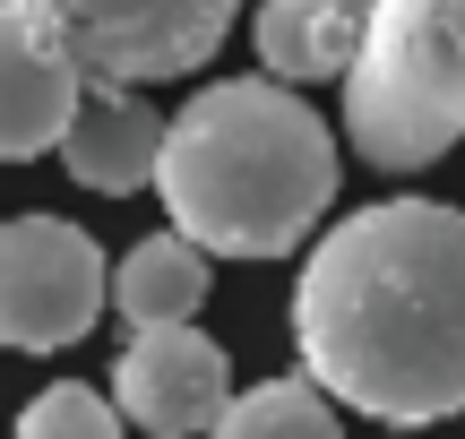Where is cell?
<instances>
[{"label":"cell","mask_w":465,"mask_h":439,"mask_svg":"<svg viewBox=\"0 0 465 439\" xmlns=\"http://www.w3.org/2000/svg\"><path fill=\"white\" fill-rule=\"evenodd\" d=\"M362 26H371V0H259L250 44H259L267 78L319 86V78H345Z\"/></svg>","instance_id":"cell-9"},{"label":"cell","mask_w":465,"mask_h":439,"mask_svg":"<svg viewBox=\"0 0 465 439\" xmlns=\"http://www.w3.org/2000/svg\"><path fill=\"white\" fill-rule=\"evenodd\" d=\"M113 302L95 233L69 216H9L0 224V345L9 354H61Z\"/></svg>","instance_id":"cell-5"},{"label":"cell","mask_w":465,"mask_h":439,"mask_svg":"<svg viewBox=\"0 0 465 439\" xmlns=\"http://www.w3.org/2000/svg\"><path fill=\"white\" fill-rule=\"evenodd\" d=\"M17 439H130V423H121V405L104 388L61 379V388H44L26 414H17Z\"/></svg>","instance_id":"cell-12"},{"label":"cell","mask_w":465,"mask_h":439,"mask_svg":"<svg viewBox=\"0 0 465 439\" xmlns=\"http://www.w3.org/2000/svg\"><path fill=\"white\" fill-rule=\"evenodd\" d=\"M199 302H207V250L190 233H147V241H130V259L113 268V310L130 327L199 319Z\"/></svg>","instance_id":"cell-10"},{"label":"cell","mask_w":465,"mask_h":439,"mask_svg":"<svg viewBox=\"0 0 465 439\" xmlns=\"http://www.w3.org/2000/svg\"><path fill=\"white\" fill-rule=\"evenodd\" d=\"M302 379L388 431L465 423V207H353L293 285Z\"/></svg>","instance_id":"cell-1"},{"label":"cell","mask_w":465,"mask_h":439,"mask_svg":"<svg viewBox=\"0 0 465 439\" xmlns=\"http://www.w3.org/2000/svg\"><path fill=\"white\" fill-rule=\"evenodd\" d=\"M173 233L224 259H284L336 207V138L284 78H216L164 121L155 155Z\"/></svg>","instance_id":"cell-2"},{"label":"cell","mask_w":465,"mask_h":439,"mask_svg":"<svg viewBox=\"0 0 465 439\" xmlns=\"http://www.w3.org/2000/svg\"><path fill=\"white\" fill-rule=\"evenodd\" d=\"M345 138L380 172H422L465 138V0H371L345 61Z\"/></svg>","instance_id":"cell-3"},{"label":"cell","mask_w":465,"mask_h":439,"mask_svg":"<svg viewBox=\"0 0 465 439\" xmlns=\"http://www.w3.org/2000/svg\"><path fill=\"white\" fill-rule=\"evenodd\" d=\"M232 396V371H224V345L199 337L190 319H164V327H130L113 362V405L130 431L147 439H199L207 423L224 414Z\"/></svg>","instance_id":"cell-6"},{"label":"cell","mask_w":465,"mask_h":439,"mask_svg":"<svg viewBox=\"0 0 465 439\" xmlns=\"http://www.w3.org/2000/svg\"><path fill=\"white\" fill-rule=\"evenodd\" d=\"M17 9L78 61V78L155 86V78H190L216 52L242 0H17Z\"/></svg>","instance_id":"cell-4"},{"label":"cell","mask_w":465,"mask_h":439,"mask_svg":"<svg viewBox=\"0 0 465 439\" xmlns=\"http://www.w3.org/2000/svg\"><path fill=\"white\" fill-rule=\"evenodd\" d=\"M155 155H164V112L138 103V86H78V112L61 130V164L78 190H104V199H130V190H155Z\"/></svg>","instance_id":"cell-8"},{"label":"cell","mask_w":465,"mask_h":439,"mask_svg":"<svg viewBox=\"0 0 465 439\" xmlns=\"http://www.w3.org/2000/svg\"><path fill=\"white\" fill-rule=\"evenodd\" d=\"M78 61L35 26L17 0H0V164H26V155H52L78 112Z\"/></svg>","instance_id":"cell-7"},{"label":"cell","mask_w":465,"mask_h":439,"mask_svg":"<svg viewBox=\"0 0 465 439\" xmlns=\"http://www.w3.org/2000/svg\"><path fill=\"white\" fill-rule=\"evenodd\" d=\"M207 439H345V431H336V405L319 379H259V388L224 396Z\"/></svg>","instance_id":"cell-11"}]
</instances>
